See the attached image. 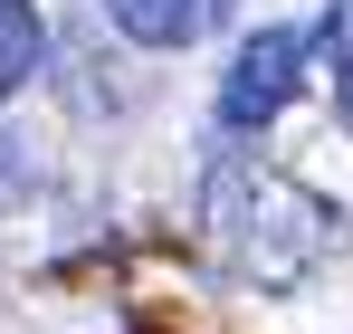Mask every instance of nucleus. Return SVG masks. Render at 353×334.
<instances>
[{"mask_svg": "<svg viewBox=\"0 0 353 334\" xmlns=\"http://www.w3.org/2000/svg\"><path fill=\"white\" fill-rule=\"evenodd\" d=\"M296 77H305V39H296V29H258V39L230 57V77H220V124H230V134L277 124L287 96H296Z\"/></svg>", "mask_w": 353, "mask_h": 334, "instance_id": "2", "label": "nucleus"}, {"mask_svg": "<svg viewBox=\"0 0 353 334\" xmlns=\"http://www.w3.org/2000/svg\"><path fill=\"white\" fill-rule=\"evenodd\" d=\"M201 239L239 286H305L325 268V248L344 239V210L325 191H305L296 172L258 163V153H220L201 172Z\"/></svg>", "mask_w": 353, "mask_h": 334, "instance_id": "1", "label": "nucleus"}, {"mask_svg": "<svg viewBox=\"0 0 353 334\" xmlns=\"http://www.w3.org/2000/svg\"><path fill=\"white\" fill-rule=\"evenodd\" d=\"M39 57H48V19H39V0H0V96H19V86L39 77Z\"/></svg>", "mask_w": 353, "mask_h": 334, "instance_id": "4", "label": "nucleus"}, {"mask_svg": "<svg viewBox=\"0 0 353 334\" xmlns=\"http://www.w3.org/2000/svg\"><path fill=\"white\" fill-rule=\"evenodd\" d=\"M315 48H325L334 115H344V134H353V0H325V29H315Z\"/></svg>", "mask_w": 353, "mask_h": 334, "instance_id": "5", "label": "nucleus"}, {"mask_svg": "<svg viewBox=\"0 0 353 334\" xmlns=\"http://www.w3.org/2000/svg\"><path fill=\"white\" fill-rule=\"evenodd\" d=\"M230 10L239 0H105V19H115L134 48H201Z\"/></svg>", "mask_w": 353, "mask_h": 334, "instance_id": "3", "label": "nucleus"}]
</instances>
